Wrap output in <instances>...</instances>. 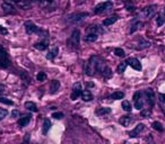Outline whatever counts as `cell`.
Masks as SVG:
<instances>
[{
	"mask_svg": "<svg viewBox=\"0 0 165 144\" xmlns=\"http://www.w3.org/2000/svg\"><path fill=\"white\" fill-rule=\"evenodd\" d=\"M96 113V115H98V116H103V115H108V114L111 113V108L109 107H102V108H98L97 110L95 112Z\"/></svg>",
	"mask_w": 165,
	"mask_h": 144,
	"instance_id": "obj_18",
	"label": "cell"
},
{
	"mask_svg": "<svg viewBox=\"0 0 165 144\" xmlns=\"http://www.w3.org/2000/svg\"><path fill=\"white\" fill-rule=\"evenodd\" d=\"M144 129H145L144 124H141V123L138 124V125H137V126H136V127H135L131 132H129V136L130 137H136V136H138V135H139V134L141 133Z\"/></svg>",
	"mask_w": 165,
	"mask_h": 144,
	"instance_id": "obj_10",
	"label": "cell"
},
{
	"mask_svg": "<svg viewBox=\"0 0 165 144\" xmlns=\"http://www.w3.org/2000/svg\"><path fill=\"white\" fill-rule=\"evenodd\" d=\"M145 95H146V98H147V103H148V105H149L150 107H153L155 105V93H154V91H153V89H150V88L146 89V90H145Z\"/></svg>",
	"mask_w": 165,
	"mask_h": 144,
	"instance_id": "obj_7",
	"label": "cell"
},
{
	"mask_svg": "<svg viewBox=\"0 0 165 144\" xmlns=\"http://www.w3.org/2000/svg\"><path fill=\"white\" fill-rule=\"evenodd\" d=\"M0 103H1V104H5V105H9V106L14 105V103H13L11 100L7 99V98H4V97H0Z\"/></svg>",
	"mask_w": 165,
	"mask_h": 144,
	"instance_id": "obj_37",
	"label": "cell"
},
{
	"mask_svg": "<svg viewBox=\"0 0 165 144\" xmlns=\"http://www.w3.org/2000/svg\"><path fill=\"white\" fill-rule=\"evenodd\" d=\"M87 16H88L87 12H77V14H72L71 16H69L67 18V21L69 23H71V24H75V23H79L80 21H82Z\"/></svg>",
	"mask_w": 165,
	"mask_h": 144,
	"instance_id": "obj_4",
	"label": "cell"
},
{
	"mask_svg": "<svg viewBox=\"0 0 165 144\" xmlns=\"http://www.w3.org/2000/svg\"><path fill=\"white\" fill-rule=\"evenodd\" d=\"M117 21H118V17H117V16H113V17H110L108 19H105V21H103V25L110 26V25H112V24H114Z\"/></svg>",
	"mask_w": 165,
	"mask_h": 144,
	"instance_id": "obj_22",
	"label": "cell"
},
{
	"mask_svg": "<svg viewBox=\"0 0 165 144\" xmlns=\"http://www.w3.org/2000/svg\"><path fill=\"white\" fill-rule=\"evenodd\" d=\"M4 91V86H0V93Z\"/></svg>",
	"mask_w": 165,
	"mask_h": 144,
	"instance_id": "obj_47",
	"label": "cell"
},
{
	"mask_svg": "<svg viewBox=\"0 0 165 144\" xmlns=\"http://www.w3.org/2000/svg\"><path fill=\"white\" fill-rule=\"evenodd\" d=\"M164 15H165V8H164Z\"/></svg>",
	"mask_w": 165,
	"mask_h": 144,
	"instance_id": "obj_50",
	"label": "cell"
},
{
	"mask_svg": "<svg viewBox=\"0 0 165 144\" xmlns=\"http://www.w3.org/2000/svg\"><path fill=\"white\" fill-rule=\"evenodd\" d=\"M24 106H25L26 109L31 110V112H33V113H36V112H37V107H36V105L34 103H32V101H26Z\"/></svg>",
	"mask_w": 165,
	"mask_h": 144,
	"instance_id": "obj_20",
	"label": "cell"
},
{
	"mask_svg": "<svg viewBox=\"0 0 165 144\" xmlns=\"http://www.w3.org/2000/svg\"><path fill=\"white\" fill-rule=\"evenodd\" d=\"M114 54L117 55V57H124V51L122 50V48H115L114 50Z\"/></svg>",
	"mask_w": 165,
	"mask_h": 144,
	"instance_id": "obj_36",
	"label": "cell"
},
{
	"mask_svg": "<svg viewBox=\"0 0 165 144\" xmlns=\"http://www.w3.org/2000/svg\"><path fill=\"white\" fill-rule=\"evenodd\" d=\"M143 105H144V103H143L141 98H139L138 100L135 101V108H137L138 110H141V109H143Z\"/></svg>",
	"mask_w": 165,
	"mask_h": 144,
	"instance_id": "obj_33",
	"label": "cell"
},
{
	"mask_svg": "<svg viewBox=\"0 0 165 144\" xmlns=\"http://www.w3.org/2000/svg\"><path fill=\"white\" fill-rule=\"evenodd\" d=\"M0 34H1V35H7V34H8V31L6 29L5 27H1V26H0Z\"/></svg>",
	"mask_w": 165,
	"mask_h": 144,
	"instance_id": "obj_43",
	"label": "cell"
},
{
	"mask_svg": "<svg viewBox=\"0 0 165 144\" xmlns=\"http://www.w3.org/2000/svg\"><path fill=\"white\" fill-rule=\"evenodd\" d=\"M52 117L53 118H56V119H61V118H63V113H53L52 114Z\"/></svg>",
	"mask_w": 165,
	"mask_h": 144,
	"instance_id": "obj_39",
	"label": "cell"
},
{
	"mask_svg": "<svg viewBox=\"0 0 165 144\" xmlns=\"http://www.w3.org/2000/svg\"><path fill=\"white\" fill-rule=\"evenodd\" d=\"M150 46V42L146 41V40H140L139 44L137 46V50H145V48H148Z\"/></svg>",
	"mask_w": 165,
	"mask_h": 144,
	"instance_id": "obj_19",
	"label": "cell"
},
{
	"mask_svg": "<svg viewBox=\"0 0 165 144\" xmlns=\"http://www.w3.org/2000/svg\"><path fill=\"white\" fill-rule=\"evenodd\" d=\"M127 62H128V64H129L130 67L132 68V69H135V70H137V71H140L141 70V63L139 62L138 59H136V57H129L127 60Z\"/></svg>",
	"mask_w": 165,
	"mask_h": 144,
	"instance_id": "obj_9",
	"label": "cell"
},
{
	"mask_svg": "<svg viewBox=\"0 0 165 144\" xmlns=\"http://www.w3.org/2000/svg\"><path fill=\"white\" fill-rule=\"evenodd\" d=\"M101 65H102V63L100 61V59L96 57H93L85 67L86 74L87 76H94V72L101 71Z\"/></svg>",
	"mask_w": 165,
	"mask_h": 144,
	"instance_id": "obj_1",
	"label": "cell"
},
{
	"mask_svg": "<svg viewBox=\"0 0 165 144\" xmlns=\"http://www.w3.org/2000/svg\"><path fill=\"white\" fill-rule=\"evenodd\" d=\"M11 116H13V117H16V118H17V117L19 116V112H18V110H16V109H14V110L11 112Z\"/></svg>",
	"mask_w": 165,
	"mask_h": 144,
	"instance_id": "obj_44",
	"label": "cell"
},
{
	"mask_svg": "<svg viewBox=\"0 0 165 144\" xmlns=\"http://www.w3.org/2000/svg\"><path fill=\"white\" fill-rule=\"evenodd\" d=\"M162 110H163V113H164V115H165V107H164V108H162Z\"/></svg>",
	"mask_w": 165,
	"mask_h": 144,
	"instance_id": "obj_48",
	"label": "cell"
},
{
	"mask_svg": "<svg viewBox=\"0 0 165 144\" xmlns=\"http://www.w3.org/2000/svg\"><path fill=\"white\" fill-rule=\"evenodd\" d=\"M7 115H8V112L6 109H0V117H1V119L4 118V117H6Z\"/></svg>",
	"mask_w": 165,
	"mask_h": 144,
	"instance_id": "obj_40",
	"label": "cell"
},
{
	"mask_svg": "<svg viewBox=\"0 0 165 144\" xmlns=\"http://www.w3.org/2000/svg\"><path fill=\"white\" fill-rule=\"evenodd\" d=\"M164 23H165V18H164V17H162V16H158V17L156 18V24H157V26H158V27L163 25Z\"/></svg>",
	"mask_w": 165,
	"mask_h": 144,
	"instance_id": "obj_38",
	"label": "cell"
},
{
	"mask_svg": "<svg viewBox=\"0 0 165 144\" xmlns=\"http://www.w3.org/2000/svg\"><path fill=\"white\" fill-rule=\"evenodd\" d=\"M2 9H4V11H5L6 14H15L16 12V9L15 7L13 6V4L11 2H8V1H5L4 4H2Z\"/></svg>",
	"mask_w": 165,
	"mask_h": 144,
	"instance_id": "obj_11",
	"label": "cell"
},
{
	"mask_svg": "<svg viewBox=\"0 0 165 144\" xmlns=\"http://www.w3.org/2000/svg\"><path fill=\"white\" fill-rule=\"evenodd\" d=\"M32 1H34V0H32ZM35 1H39V0H35Z\"/></svg>",
	"mask_w": 165,
	"mask_h": 144,
	"instance_id": "obj_49",
	"label": "cell"
},
{
	"mask_svg": "<svg viewBox=\"0 0 165 144\" xmlns=\"http://www.w3.org/2000/svg\"><path fill=\"white\" fill-rule=\"evenodd\" d=\"M102 72H103L104 78H111L112 77V70H111L109 67H104V69L102 70Z\"/></svg>",
	"mask_w": 165,
	"mask_h": 144,
	"instance_id": "obj_29",
	"label": "cell"
},
{
	"mask_svg": "<svg viewBox=\"0 0 165 144\" xmlns=\"http://www.w3.org/2000/svg\"><path fill=\"white\" fill-rule=\"evenodd\" d=\"M24 26H25V31L27 34H34V33H36V34H41L42 33L41 29H40L36 25H34L32 21H26L25 24H24Z\"/></svg>",
	"mask_w": 165,
	"mask_h": 144,
	"instance_id": "obj_5",
	"label": "cell"
},
{
	"mask_svg": "<svg viewBox=\"0 0 165 144\" xmlns=\"http://www.w3.org/2000/svg\"><path fill=\"white\" fill-rule=\"evenodd\" d=\"M121 106H122V109L123 110H126V112H131V105H130V103L128 101V100H123L122 101V104H121Z\"/></svg>",
	"mask_w": 165,
	"mask_h": 144,
	"instance_id": "obj_25",
	"label": "cell"
},
{
	"mask_svg": "<svg viewBox=\"0 0 165 144\" xmlns=\"http://www.w3.org/2000/svg\"><path fill=\"white\" fill-rule=\"evenodd\" d=\"M143 27V23H140V21H138V23H136L134 26H132V28L130 29V33L132 34L134 32H136V31H138V29H140Z\"/></svg>",
	"mask_w": 165,
	"mask_h": 144,
	"instance_id": "obj_32",
	"label": "cell"
},
{
	"mask_svg": "<svg viewBox=\"0 0 165 144\" xmlns=\"http://www.w3.org/2000/svg\"><path fill=\"white\" fill-rule=\"evenodd\" d=\"M36 79H37L39 81H44V80L47 79V74H45L44 72H39L37 76H36Z\"/></svg>",
	"mask_w": 165,
	"mask_h": 144,
	"instance_id": "obj_34",
	"label": "cell"
},
{
	"mask_svg": "<svg viewBox=\"0 0 165 144\" xmlns=\"http://www.w3.org/2000/svg\"><path fill=\"white\" fill-rule=\"evenodd\" d=\"M140 115L143 117H145V118H149L150 116H152V110L150 109H144V110L140 112Z\"/></svg>",
	"mask_w": 165,
	"mask_h": 144,
	"instance_id": "obj_31",
	"label": "cell"
},
{
	"mask_svg": "<svg viewBox=\"0 0 165 144\" xmlns=\"http://www.w3.org/2000/svg\"><path fill=\"white\" fill-rule=\"evenodd\" d=\"M48 46H49V41L48 40H43V41L37 42V43L34 44V47L39 51H44V50L48 48Z\"/></svg>",
	"mask_w": 165,
	"mask_h": 144,
	"instance_id": "obj_12",
	"label": "cell"
},
{
	"mask_svg": "<svg viewBox=\"0 0 165 144\" xmlns=\"http://www.w3.org/2000/svg\"><path fill=\"white\" fill-rule=\"evenodd\" d=\"M80 93H82V83L80 82L74 83V86H72V93L70 95L71 100H76L80 96Z\"/></svg>",
	"mask_w": 165,
	"mask_h": 144,
	"instance_id": "obj_6",
	"label": "cell"
},
{
	"mask_svg": "<svg viewBox=\"0 0 165 144\" xmlns=\"http://www.w3.org/2000/svg\"><path fill=\"white\" fill-rule=\"evenodd\" d=\"M60 88V82L58 80H52L51 83H50V90H51V93H56L59 90Z\"/></svg>",
	"mask_w": 165,
	"mask_h": 144,
	"instance_id": "obj_16",
	"label": "cell"
},
{
	"mask_svg": "<svg viewBox=\"0 0 165 144\" xmlns=\"http://www.w3.org/2000/svg\"><path fill=\"white\" fill-rule=\"evenodd\" d=\"M126 7H127V10H129V11L135 10V7L132 6L131 2H127V4H126Z\"/></svg>",
	"mask_w": 165,
	"mask_h": 144,
	"instance_id": "obj_41",
	"label": "cell"
},
{
	"mask_svg": "<svg viewBox=\"0 0 165 144\" xmlns=\"http://www.w3.org/2000/svg\"><path fill=\"white\" fill-rule=\"evenodd\" d=\"M47 4H51V2H53V0H44Z\"/></svg>",
	"mask_w": 165,
	"mask_h": 144,
	"instance_id": "obj_46",
	"label": "cell"
},
{
	"mask_svg": "<svg viewBox=\"0 0 165 144\" xmlns=\"http://www.w3.org/2000/svg\"><path fill=\"white\" fill-rule=\"evenodd\" d=\"M127 67H128V62H121L120 64L118 65V68H117V71L119 72V73H123L124 71H126V69H127Z\"/></svg>",
	"mask_w": 165,
	"mask_h": 144,
	"instance_id": "obj_23",
	"label": "cell"
},
{
	"mask_svg": "<svg viewBox=\"0 0 165 144\" xmlns=\"http://www.w3.org/2000/svg\"><path fill=\"white\" fill-rule=\"evenodd\" d=\"M152 126H153V129L158 131V132H163L164 131V127H163V125L160 122H154V123L152 124Z\"/></svg>",
	"mask_w": 165,
	"mask_h": 144,
	"instance_id": "obj_28",
	"label": "cell"
},
{
	"mask_svg": "<svg viewBox=\"0 0 165 144\" xmlns=\"http://www.w3.org/2000/svg\"><path fill=\"white\" fill-rule=\"evenodd\" d=\"M50 129H51V122H50L49 119H45V120L43 122V133L44 134L48 133Z\"/></svg>",
	"mask_w": 165,
	"mask_h": 144,
	"instance_id": "obj_24",
	"label": "cell"
},
{
	"mask_svg": "<svg viewBox=\"0 0 165 144\" xmlns=\"http://www.w3.org/2000/svg\"><path fill=\"white\" fill-rule=\"evenodd\" d=\"M6 1H8V2H16V4H18L21 0H6Z\"/></svg>",
	"mask_w": 165,
	"mask_h": 144,
	"instance_id": "obj_45",
	"label": "cell"
},
{
	"mask_svg": "<svg viewBox=\"0 0 165 144\" xmlns=\"http://www.w3.org/2000/svg\"><path fill=\"white\" fill-rule=\"evenodd\" d=\"M82 98L84 101H91V100H93V93L89 90H84L82 91Z\"/></svg>",
	"mask_w": 165,
	"mask_h": 144,
	"instance_id": "obj_14",
	"label": "cell"
},
{
	"mask_svg": "<svg viewBox=\"0 0 165 144\" xmlns=\"http://www.w3.org/2000/svg\"><path fill=\"white\" fill-rule=\"evenodd\" d=\"M156 8H157V7H156L155 5L148 6V7H146V8L143 9L141 15L144 16V17H146V18H149V17H152V16L156 12Z\"/></svg>",
	"mask_w": 165,
	"mask_h": 144,
	"instance_id": "obj_8",
	"label": "cell"
},
{
	"mask_svg": "<svg viewBox=\"0 0 165 144\" xmlns=\"http://www.w3.org/2000/svg\"><path fill=\"white\" fill-rule=\"evenodd\" d=\"M79 41H80V32L76 29V31H74V33L70 36V38L68 41V44L72 48H77L78 45H79Z\"/></svg>",
	"mask_w": 165,
	"mask_h": 144,
	"instance_id": "obj_2",
	"label": "cell"
},
{
	"mask_svg": "<svg viewBox=\"0 0 165 144\" xmlns=\"http://www.w3.org/2000/svg\"><path fill=\"white\" fill-rule=\"evenodd\" d=\"M0 120H1V117H0Z\"/></svg>",
	"mask_w": 165,
	"mask_h": 144,
	"instance_id": "obj_51",
	"label": "cell"
},
{
	"mask_svg": "<svg viewBox=\"0 0 165 144\" xmlns=\"http://www.w3.org/2000/svg\"><path fill=\"white\" fill-rule=\"evenodd\" d=\"M112 6H113V5H112V2H111V1L101 2V4H98V5L95 7L94 12H95V14H102V12H104V11L112 9Z\"/></svg>",
	"mask_w": 165,
	"mask_h": 144,
	"instance_id": "obj_3",
	"label": "cell"
},
{
	"mask_svg": "<svg viewBox=\"0 0 165 144\" xmlns=\"http://www.w3.org/2000/svg\"><path fill=\"white\" fill-rule=\"evenodd\" d=\"M58 52H59V50H58V47H54L52 51H50L49 53L47 54V59L48 60H53L54 57H57Z\"/></svg>",
	"mask_w": 165,
	"mask_h": 144,
	"instance_id": "obj_21",
	"label": "cell"
},
{
	"mask_svg": "<svg viewBox=\"0 0 165 144\" xmlns=\"http://www.w3.org/2000/svg\"><path fill=\"white\" fill-rule=\"evenodd\" d=\"M98 36L96 35V34H92V33H88L87 35H86V37H85V40H86V42H95L96 40H97Z\"/></svg>",
	"mask_w": 165,
	"mask_h": 144,
	"instance_id": "obj_26",
	"label": "cell"
},
{
	"mask_svg": "<svg viewBox=\"0 0 165 144\" xmlns=\"http://www.w3.org/2000/svg\"><path fill=\"white\" fill-rule=\"evenodd\" d=\"M31 115H25V116H23V117H21V118L18 119V125L21 126V127H24V126H26L27 124L30 123V120H31Z\"/></svg>",
	"mask_w": 165,
	"mask_h": 144,
	"instance_id": "obj_13",
	"label": "cell"
},
{
	"mask_svg": "<svg viewBox=\"0 0 165 144\" xmlns=\"http://www.w3.org/2000/svg\"><path fill=\"white\" fill-rule=\"evenodd\" d=\"M9 65H10V62L8 60V57L7 59H0V68L5 69V68H8Z\"/></svg>",
	"mask_w": 165,
	"mask_h": 144,
	"instance_id": "obj_30",
	"label": "cell"
},
{
	"mask_svg": "<svg viewBox=\"0 0 165 144\" xmlns=\"http://www.w3.org/2000/svg\"><path fill=\"white\" fill-rule=\"evenodd\" d=\"M158 99H160L161 103L165 105V93H160V95H158Z\"/></svg>",
	"mask_w": 165,
	"mask_h": 144,
	"instance_id": "obj_42",
	"label": "cell"
},
{
	"mask_svg": "<svg viewBox=\"0 0 165 144\" xmlns=\"http://www.w3.org/2000/svg\"><path fill=\"white\" fill-rule=\"evenodd\" d=\"M7 57H8L7 52H6V50L2 47V45H0V59H7Z\"/></svg>",
	"mask_w": 165,
	"mask_h": 144,
	"instance_id": "obj_35",
	"label": "cell"
},
{
	"mask_svg": "<svg viewBox=\"0 0 165 144\" xmlns=\"http://www.w3.org/2000/svg\"><path fill=\"white\" fill-rule=\"evenodd\" d=\"M124 97V93H121V91H117V93H113L111 95V98L114 99V100H119V99H122Z\"/></svg>",
	"mask_w": 165,
	"mask_h": 144,
	"instance_id": "obj_27",
	"label": "cell"
},
{
	"mask_svg": "<svg viewBox=\"0 0 165 144\" xmlns=\"http://www.w3.org/2000/svg\"><path fill=\"white\" fill-rule=\"evenodd\" d=\"M131 120H132V118H131L130 116H122L121 118L119 119V122H120V124H121L122 126H129L130 123H131Z\"/></svg>",
	"mask_w": 165,
	"mask_h": 144,
	"instance_id": "obj_17",
	"label": "cell"
},
{
	"mask_svg": "<svg viewBox=\"0 0 165 144\" xmlns=\"http://www.w3.org/2000/svg\"><path fill=\"white\" fill-rule=\"evenodd\" d=\"M87 33H92V34H96V35H100V34H102L103 33V31H102V28L100 27V26H91L89 28L87 29Z\"/></svg>",
	"mask_w": 165,
	"mask_h": 144,
	"instance_id": "obj_15",
	"label": "cell"
}]
</instances>
